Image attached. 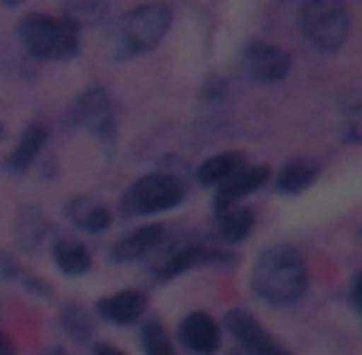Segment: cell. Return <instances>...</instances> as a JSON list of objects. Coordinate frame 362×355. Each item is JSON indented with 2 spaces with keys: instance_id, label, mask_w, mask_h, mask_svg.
Returning <instances> with one entry per match:
<instances>
[{
  "instance_id": "1",
  "label": "cell",
  "mask_w": 362,
  "mask_h": 355,
  "mask_svg": "<svg viewBox=\"0 0 362 355\" xmlns=\"http://www.w3.org/2000/svg\"><path fill=\"white\" fill-rule=\"evenodd\" d=\"M255 289L270 305H293L308 289V267L296 248L276 244L261 254L255 267Z\"/></svg>"
},
{
  "instance_id": "2",
  "label": "cell",
  "mask_w": 362,
  "mask_h": 355,
  "mask_svg": "<svg viewBox=\"0 0 362 355\" xmlns=\"http://www.w3.org/2000/svg\"><path fill=\"white\" fill-rule=\"evenodd\" d=\"M172 23V10L163 4H146L131 10L121 19L118 29V51L121 54H140V51H150L163 42V35L169 32Z\"/></svg>"
},
{
  "instance_id": "3",
  "label": "cell",
  "mask_w": 362,
  "mask_h": 355,
  "mask_svg": "<svg viewBox=\"0 0 362 355\" xmlns=\"http://www.w3.org/2000/svg\"><path fill=\"white\" fill-rule=\"evenodd\" d=\"M23 42L38 57H74L80 48L76 25L67 19L45 16V13L23 19Z\"/></svg>"
},
{
  "instance_id": "4",
  "label": "cell",
  "mask_w": 362,
  "mask_h": 355,
  "mask_svg": "<svg viewBox=\"0 0 362 355\" xmlns=\"http://www.w3.org/2000/svg\"><path fill=\"white\" fill-rule=\"evenodd\" d=\"M302 29H305V38L315 44V48L331 54V51H337L340 44L346 42L350 13H346V6L331 4V0L305 4L302 6Z\"/></svg>"
},
{
  "instance_id": "5",
  "label": "cell",
  "mask_w": 362,
  "mask_h": 355,
  "mask_svg": "<svg viewBox=\"0 0 362 355\" xmlns=\"http://www.w3.org/2000/svg\"><path fill=\"white\" fill-rule=\"evenodd\" d=\"M181 197H185V187H181L175 178L146 175L124 193L121 206H124V216H146V212L172 210V206L181 203Z\"/></svg>"
},
{
  "instance_id": "6",
  "label": "cell",
  "mask_w": 362,
  "mask_h": 355,
  "mask_svg": "<svg viewBox=\"0 0 362 355\" xmlns=\"http://www.w3.org/2000/svg\"><path fill=\"white\" fill-rule=\"evenodd\" d=\"M245 73L255 83H276L289 73V54L280 51L276 44L255 42L245 48Z\"/></svg>"
},
{
  "instance_id": "7",
  "label": "cell",
  "mask_w": 362,
  "mask_h": 355,
  "mask_svg": "<svg viewBox=\"0 0 362 355\" xmlns=\"http://www.w3.org/2000/svg\"><path fill=\"white\" fill-rule=\"evenodd\" d=\"M226 324H229V330L235 333V339L245 346L248 355H289L283 346H276L274 339L264 333V327L257 324L255 318H248L245 311H229L226 314Z\"/></svg>"
},
{
  "instance_id": "8",
  "label": "cell",
  "mask_w": 362,
  "mask_h": 355,
  "mask_svg": "<svg viewBox=\"0 0 362 355\" xmlns=\"http://www.w3.org/2000/svg\"><path fill=\"white\" fill-rule=\"evenodd\" d=\"M181 339H185V346L191 352L210 355V352L219 349V327H216V320H213L210 314L194 311V314H187V318L181 320Z\"/></svg>"
},
{
  "instance_id": "9",
  "label": "cell",
  "mask_w": 362,
  "mask_h": 355,
  "mask_svg": "<svg viewBox=\"0 0 362 355\" xmlns=\"http://www.w3.org/2000/svg\"><path fill=\"white\" fill-rule=\"evenodd\" d=\"M76 121L86 127H93L95 133H112V102H108V95L102 92V89H93V92H86L80 99V105H76Z\"/></svg>"
},
{
  "instance_id": "10",
  "label": "cell",
  "mask_w": 362,
  "mask_h": 355,
  "mask_svg": "<svg viewBox=\"0 0 362 355\" xmlns=\"http://www.w3.org/2000/svg\"><path fill=\"white\" fill-rule=\"evenodd\" d=\"M99 311H102V318H108L112 324H134V320L146 311V299L140 292H118V295L102 299Z\"/></svg>"
},
{
  "instance_id": "11",
  "label": "cell",
  "mask_w": 362,
  "mask_h": 355,
  "mask_svg": "<svg viewBox=\"0 0 362 355\" xmlns=\"http://www.w3.org/2000/svg\"><path fill=\"white\" fill-rule=\"evenodd\" d=\"M267 175H270V172L264 169V165H255V169L235 172V175H232L223 187H219V193H216V210H226V206L235 203L238 197H245V193L257 191V187L267 181Z\"/></svg>"
},
{
  "instance_id": "12",
  "label": "cell",
  "mask_w": 362,
  "mask_h": 355,
  "mask_svg": "<svg viewBox=\"0 0 362 355\" xmlns=\"http://www.w3.org/2000/svg\"><path fill=\"white\" fill-rule=\"evenodd\" d=\"M163 241V229L159 225H146V229H140V231H134V235H127L124 241H118L115 244V257L118 260H140V257H146L156 244Z\"/></svg>"
},
{
  "instance_id": "13",
  "label": "cell",
  "mask_w": 362,
  "mask_h": 355,
  "mask_svg": "<svg viewBox=\"0 0 362 355\" xmlns=\"http://www.w3.org/2000/svg\"><path fill=\"white\" fill-rule=\"evenodd\" d=\"M242 169V156L238 152H223V156H213L210 162H204L200 165V172H197V178H200V184H226L235 172Z\"/></svg>"
},
{
  "instance_id": "14",
  "label": "cell",
  "mask_w": 362,
  "mask_h": 355,
  "mask_svg": "<svg viewBox=\"0 0 362 355\" xmlns=\"http://www.w3.org/2000/svg\"><path fill=\"white\" fill-rule=\"evenodd\" d=\"M45 127H29V131L23 133V140H19V146L13 150V156H10V169H16V172H23V169H29L32 165V159L38 156V150H42V143H45Z\"/></svg>"
},
{
  "instance_id": "15",
  "label": "cell",
  "mask_w": 362,
  "mask_h": 355,
  "mask_svg": "<svg viewBox=\"0 0 362 355\" xmlns=\"http://www.w3.org/2000/svg\"><path fill=\"white\" fill-rule=\"evenodd\" d=\"M255 229V212L251 210H226L223 219H219V231H223V238H229V241H242V238H248V231Z\"/></svg>"
},
{
  "instance_id": "16",
  "label": "cell",
  "mask_w": 362,
  "mask_h": 355,
  "mask_svg": "<svg viewBox=\"0 0 362 355\" xmlns=\"http://www.w3.org/2000/svg\"><path fill=\"white\" fill-rule=\"evenodd\" d=\"M54 260H57V267L64 270V273H70V276H76V273H86L89 270V251L83 248V244H74V241H67V244H57V251H54Z\"/></svg>"
},
{
  "instance_id": "17",
  "label": "cell",
  "mask_w": 362,
  "mask_h": 355,
  "mask_svg": "<svg viewBox=\"0 0 362 355\" xmlns=\"http://www.w3.org/2000/svg\"><path fill=\"white\" fill-rule=\"evenodd\" d=\"M312 178H315L312 165H305V162H289L286 169L280 172V191H283V193L305 191V187L312 184Z\"/></svg>"
},
{
  "instance_id": "18",
  "label": "cell",
  "mask_w": 362,
  "mask_h": 355,
  "mask_svg": "<svg viewBox=\"0 0 362 355\" xmlns=\"http://www.w3.org/2000/svg\"><path fill=\"white\" fill-rule=\"evenodd\" d=\"M213 254H206V251H185V254H175L172 257L169 263H165L163 270H159V276H165V279H169V276H178L181 270H191L194 263H204V260H210Z\"/></svg>"
},
{
  "instance_id": "19",
  "label": "cell",
  "mask_w": 362,
  "mask_h": 355,
  "mask_svg": "<svg viewBox=\"0 0 362 355\" xmlns=\"http://www.w3.org/2000/svg\"><path fill=\"white\" fill-rule=\"evenodd\" d=\"M144 349H146V355H175L169 337H165V330L159 324H150L144 330Z\"/></svg>"
},
{
  "instance_id": "20",
  "label": "cell",
  "mask_w": 362,
  "mask_h": 355,
  "mask_svg": "<svg viewBox=\"0 0 362 355\" xmlns=\"http://www.w3.org/2000/svg\"><path fill=\"white\" fill-rule=\"evenodd\" d=\"M80 219V225L86 231H105L108 229V222H112V216H108V210H102V206H89L83 216H76Z\"/></svg>"
},
{
  "instance_id": "21",
  "label": "cell",
  "mask_w": 362,
  "mask_h": 355,
  "mask_svg": "<svg viewBox=\"0 0 362 355\" xmlns=\"http://www.w3.org/2000/svg\"><path fill=\"white\" fill-rule=\"evenodd\" d=\"M95 355H124V352L115 349V346H99V349H95Z\"/></svg>"
},
{
  "instance_id": "22",
  "label": "cell",
  "mask_w": 362,
  "mask_h": 355,
  "mask_svg": "<svg viewBox=\"0 0 362 355\" xmlns=\"http://www.w3.org/2000/svg\"><path fill=\"white\" fill-rule=\"evenodd\" d=\"M0 355H13V349H10V343H6L4 333H0Z\"/></svg>"
}]
</instances>
